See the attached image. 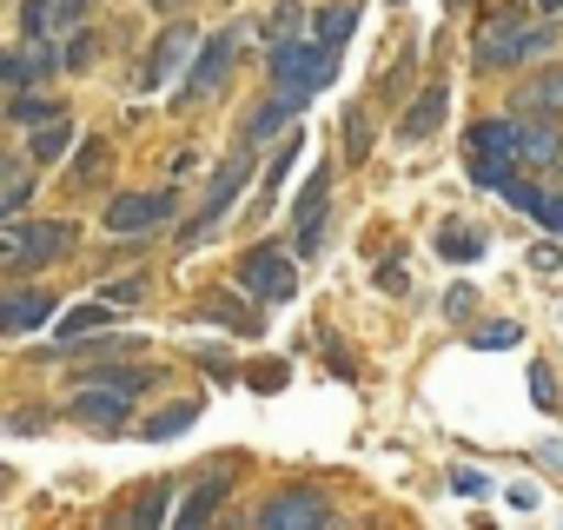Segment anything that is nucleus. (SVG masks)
I'll list each match as a JSON object with an SVG mask.
<instances>
[{
	"mask_svg": "<svg viewBox=\"0 0 563 530\" xmlns=\"http://www.w3.org/2000/svg\"><path fill=\"white\" fill-rule=\"evenodd\" d=\"M451 490H457V497H490V471L457 464V471H451Z\"/></svg>",
	"mask_w": 563,
	"mask_h": 530,
	"instance_id": "nucleus-41",
	"label": "nucleus"
},
{
	"mask_svg": "<svg viewBox=\"0 0 563 530\" xmlns=\"http://www.w3.org/2000/svg\"><path fill=\"white\" fill-rule=\"evenodd\" d=\"M179 212V192L173 186H159V192H120V199H107V232L113 239H140V232H159L166 219Z\"/></svg>",
	"mask_w": 563,
	"mask_h": 530,
	"instance_id": "nucleus-8",
	"label": "nucleus"
},
{
	"mask_svg": "<svg viewBox=\"0 0 563 530\" xmlns=\"http://www.w3.org/2000/svg\"><path fill=\"white\" fill-rule=\"evenodd\" d=\"M265 74H272L278 93H292V100L306 107L319 87L339 80V47H325V41H312V34H306V41H299V34H292V41H272V47H265Z\"/></svg>",
	"mask_w": 563,
	"mask_h": 530,
	"instance_id": "nucleus-1",
	"label": "nucleus"
},
{
	"mask_svg": "<svg viewBox=\"0 0 563 530\" xmlns=\"http://www.w3.org/2000/svg\"><path fill=\"white\" fill-rule=\"evenodd\" d=\"M146 8H166V14H179V8H186V0H146Z\"/></svg>",
	"mask_w": 563,
	"mask_h": 530,
	"instance_id": "nucleus-49",
	"label": "nucleus"
},
{
	"mask_svg": "<svg viewBox=\"0 0 563 530\" xmlns=\"http://www.w3.org/2000/svg\"><path fill=\"white\" fill-rule=\"evenodd\" d=\"M438 258H451V265H477V258H484V232H471V225H444V232H438Z\"/></svg>",
	"mask_w": 563,
	"mask_h": 530,
	"instance_id": "nucleus-27",
	"label": "nucleus"
},
{
	"mask_svg": "<svg viewBox=\"0 0 563 530\" xmlns=\"http://www.w3.org/2000/svg\"><path fill=\"white\" fill-rule=\"evenodd\" d=\"M67 153H74V120H67V113L27 133V159H34V166H60Z\"/></svg>",
	"mask_w": 563,
	"mask_h": 530,
	"instance_id": "nucleus-19",
	"label": "nucleus"
},
{
	"mask_svg": "<svg viewBox=\"0 0 563 530\" xmlns=\"http://www.w3.org/2000/svg\"><path fill=\"white\" fill-rule=\"evenodd\" d=\"M464 146H471V159H510V166H523V126H510V120H477Z\"/></svg>",
	"mask_w": 563,
	"mask_h": 530,
	"instance_id": "nucleus-15",
	"label": "nucleus"
},
{
	"mask_svg": "<svg viewBox=\"0 0 563 530\" xmlns=\"http://www.w3.org/2000/svg\"><path fill=\"white\" fill-rule=\"evenodd\" d=\"M471 306H477L471 286H451V292H444V312H451V319H471Z\"/></svg>",
	"mask_w": 563,
	"mask_h": 530,
	"instance_id": "nucleus-45",
	"label": "nucleus"
},
{
	"mask_svg": "<svg viewBox=\"0 0 563 530\" xmlns=\"http://www.w3.org/2000/svg\"><path fill=\"white\" fill-rule=\"evenodd\" d=\"M444 8H451V14H464V8H471V0H444Z\"/></svg>",
	"mask_w": 563,
	"mask_h": 530,
	"instance_id": "nucleus-51",
	"label": "nucleus"
},
{
	"mask_svg": "<svg viewBox=\"0 0 563 530\" xmlns=\"http://www.w3.org/2000/svg\"><path fill=\"white\" fill-rule=\"evenodd\" d=\"M372 153V107H352L345 113V159H365Z\"/></svg>",
	"mask_w": 563,
	"mask_h": 530,
	"instance_id": "nucleus-30",
	"label": "nucleus"
},
{
	"mask_svg": "<svg viewBox=\"0 0 563 530\" xmlns=\"http://www.w3.org/2000/svg\"><path fill=\"white\" fill-rule=\"evenodd\" d=\"M100 325H113V299L100 292L93 306H74V312H60V325H54V345H67V339H87V332H100Z\"/></svg>",
	"mask_w": 563,
	"mask_h": 530,
	"instance_id": "nucleus-21",
	"label": "nucleus"
},
{
	"mask_svg": "<svg viewBox=\"0 0 563 530\" xmlns=\"http://www.w3.org/2000/svg\"><path fill=\"white\" fill-rule=\"evenodd\" d=\"M239 286L258 299V306H286L299 292V273H292V252H278V245H252L239 258Z\"/></svg>",
	"mask_w": 563,
	"mask_h": 530,
	"instance_id": "nucleus-7",
	"label": "nucleus"
},
{
	"mask_svg": "<svg viewBox=\"0 0 563 530\" xmlns=\"http://www.w3.org/2000/svg\"><path fill=\"white\" fill-rule=\"evenodd\" d=\"M252 186V146H239L219 173H212V186H206V199H199V212L179 225V252H192V245H206L219 225H225V212H232V199Z\"/></svg>",
	"mask_w": 563,
	"mask_h": 530,
	"instance_id": "nucleus-4",
	"label": "nucleus"
},
{
	"mask_svg": "<svg viewBox=\"0 0 563 530\" xmlns=\"http://www.w3.org/2000/svg\"><path fill=\"white\" fill-rule=\"evenodd\" d=\"M543 225H550V232H556V239H563V192H556V199H550V212H543Z\"/></svg>",
	"mask_w": 563,
	"mask_h": 530,
	"instance_id": "nucleus-48",
	"label": "nucleus"
},
{
	"mask_svg": "<svg viewBox=\"0 0 563 530\" xmlns=\"http://www.w3.org/2000/svg\"><path fill=\"white\" fill-rule=\"evenodd\" d=\"M93 60H100V34L93 27H74L67 34V74H87Z\"/></svg>",
	"mask_w": 563,
	"mask_h": 530,
	"instance_id": "nucleus-29",
	"label": "nucleus"
},
{
	"mask_svg": "<svg viewBox=\"0 0 563 530\" xmlns=\"http://www.w3.org/2000/svg\"><path fill=\"white\" fill-rule=\"evenodd\" d=\"M100 166H107V140H80L74 146V186H93Z\"/></svg>",
	"mask_w": 563,
	"mask_h": 530,
	"instance_id": "nucleus-31",
	"label": "nucleus"
},
{
	"mask_svg": "<svg viewBox=\"0 0 563 530\" xmlns=\"http://www.w3.org/2000/svg\"><path fill=\"white\" fill-rule=\"evenodd\" d=\"M556 159H563V126H556L550 113H537V120L523 126V166L543 173V166H556Z\"/></svg>",
	"mask_w": 563,
	"mask_h": 530,
	"instance_id": "nucleus-16",
	"label": "nucleus"
},
{
	"mask_svg": "<svg viewBox=\"0 0 563 530\" xmlns=\"http://www.w3.org/2000/svg\"><path fill=\"white\" fill-rule=\"evenodd\" d=\"M67 107H54V100H41L34 87H21V93H8V126H21V133H34V126H47V120H60Z\"/></svg>",
	"mask_w": 563,
	"mask_h": 530,
	"instance_id": "nucleus-24",
	"label": "nucleus"
},
{
	"mask_svg": "<svg viewBox=\"0 0 563 530\" xmlns=\"http://www.w3.org/2000/svg\"><path fill=\"white\" fill-rule=\"evenodd\" d=\"M292 166H299V140L286 133V140H278V153L265 159V179H258V192H252V206H258V219L272 212V199H278V186H286V179H292Z\"/></svg>",
	"mask_w": 563,
	"mask_h": 530,
	"instance_id": "nucleus-17",
	"label": "nucleus"
},
{
	"mask_svg": "<svg viewBox=\"0 0 563 530\" xmlns=\"http://www.w3.org/2000/svg\"><path fill=\"white\" fill-rule=\"evenodd\" d=\"M378 292H391V299H405V292H411L405 258H385V265H378Z\"/></svg>",
	"mask_w": 563,
	"mask_h": 530,
	"instance_id": "nucleus-43",
	"label": "nucleus"
},
{
	"mask_svg": "<svg viewBox=\"0 0 563 530\" xmlns=\"http://www.w3.org/2000/svg\"><path fill=\"white\" fill-rule=\"evenodd\" d=\"M192 424H199V398H179V405L153 411V418L140 424V438H146V444H166V438H179V431H192Z\"/></svg>",
	"mask_w": 563,
	"mask_h": 530,
	"instance_id": "nucleus-22",
	"label": "nucleus"
},
{
	"mask_svg": "<svg viewBox=\"0 0 563 530\" xmlns=\"http://www.w3.org/2000/svg\"><path fill=\"white\" fill-rule=\"evenodd\" d=\"M286 378H292L286 358H258V365H245V385H252V391H286Z\"/></svg>",
	"mask_w": 563,
	"mask_h": 530,
	"instance_id": "nucleus-32",
	"label": "nucleus"
},
{
	"mask_svg": "<svg viewBox=\"0 0 563 530\" xmlns=\"http://www.w3.org/2000/svg\"><path fill=\"white\" fill-rule=\"evenodd\" d=\"M225 490H232V484L206 477V484H199V490H192V497L173 510V523H206V517H219V510H225Z\"/></svg>",
	"mask_w": 563,
	"mask_h": 530,
	"instance_id": "nucleus-25",
	"label": "nucleus"
},
{
	"mask_svg": "<svg viewBox=\"0 0 563 530\" xmlns=\"http://www.w3.org/2000/svg\"><path fill=\"white\" fill-rule=\"evenodd\" d=\"M556 107H563V67L556 74H537L523 87V100H517V113H556Z\"/></svg>",
	"mask_w": 563,
	"mask_h": 530,
	"instance_id": "nucleus-28",
	"label": "nucleus"
},
{
	"mask_svg": "<svg viewBox=\"0 0 563 530\" xmlns=\"http://www.w3.org/2000/svg\"><path fill=\"white\" fill-rule=\"evenodd\" d=\"M299 14H306V0H278V8H272V41H292Z\"/></svg>",
	"mask_w": 563,
	"mask_h": 530,
	"instance_id": "nucleus-40",
	"label": "nucleus"
},
{
	"mask_svg": "<svg viewBox=\"0 0 563 530\" xmlns=\"http://www.w3.org/2000/svg\"><path fill=\"white\" fill-rule=\"evenodd\" d=\"M100 8V0H54V34H74V27H87V14Z\"/></svg>",
	"mask_w": 563,
	"mask_h": 530,
	"instance_id": "nucleus-35",
	"label": "nucleus"
},
{
	"mask_svg": "<svg viewBox=\"0 0 563 530\" xmlns=\"http://www.w3.org/2000/svg\"><path fill=\"white\" fill-rule=\"evenodd\" d=\"M391 8H398V0H391Z\"/></svg>",
	"mask_w": 563,
	"mask_h": 530,
	"instance_id": "nucleus-52",
	"label": "nucleus"
},
{
	"mask_svg": "<svg viewBox=\"0 0 563 530\" xmlns=\"http://www.w3.org/2000/svg\"><path fill=\"white\" fill-rule=\"evenodd\" d=\"M319 352H325V365H332V378H345V385L358 378V365H352V352H345V345H339L332 332H319Z\"/></svg>",
	"mask_w": 563,
	"mask_h": 530,
	"instance_id": "nucleus-38",
	"label": "nucleus"
},
{
	"mask_svg": "<svg viewBox=\"0 0 563 530\" xmlns=\"http://www.w3.org/2000/svg\"><path fill=\"white\" fill-rule=\"evenodd\" d=\"M504 504H510V510H530V504H537V484H510Z\"/></svg>",
	"mask_w": 563,
	"mask_h": 530,
	"instance_id": "nucleus-46",
	"label": "nucleus"
},
{
	"mask_svg": "<svg viewBox=\"0 0 563 530\" xmlns=\"http://www.w3.org/2000/svg\"><path fill=\"white\" fill-rule=\"evenodd\" d=\"M550 41H556V27H530L523 14H484L477 47H471V67H484V74H510V67H523V60H543Z\"/></svg>",
	"mask_w": 563,
	"mask_h": 530,
	"instance_id": "nucleus-2",
	"label": "nucleus"
},
{
	"mask_svg": "<svg viewBox=\"0 0 563 530\" xmlns=\"http://www.w3.org/2000/svg\"><path fill=\"white\" fill-rule=\"evenodd\" d=\"M523 8H537V0H484V14H523Z\"/></svg>",
	"mask_w": 563,
	"mask_h": 530,
	"instance_id": "nucleus-47",
	"label": "nucleus"
},
{
	"mask_svg": "<svg viewBox=\"0 0 563 530\" xmlns=\"http://www.w3.org/2000/svg\"><path fill=\"white\" fill-rule=\"evenodd\" d=\"M556 265H563V245H556V239H537V245H530V273H537V279H550Z\"/></svg>",
	"mask_w": 563,
	"mask_h": 530,
	"instance_id": "nucleus-42",
	"label": "nucleus"
},
{
	"mask_svg": "<svg viewBox=\"0 0 563 530\" xmlns=\"http://www.w3.org/2000/svg\"><path fill=\"white\" fill-rule=\"evenodd\" d=\"M504 199H510L517 212H530V219H543V212H550V192H543V186H530V179H510V186H504Z\"/></svg>",
	"mask_w": 563,
	"mask_h": 530,
	"instance_id": "nucleus-33",
	"label": "nucleus"
},
{
	"mask_svg": "<svg viewBox=\"0 0 563 530\" xmlns=\"http://www.w3.org/2000/svg\"><path fill=\"white\" fill-rule=\"evenodd\" d=\"M173 517V484H146L126 510H120V523H133V530H153V523H166Z\"/></svg>",
	"mask_w": 563,
	"mask_h": 530,
	"instance_id": "nucleus-23",
	"label": "nucleus"
},
{
	"mask_svg": "<svg viewBox=\"0 0 563 530\" xmlns=\"http://www.w3.org/2000/svg\"><path fill=\"white\" fill-rule=\"evenodd\" d=\"M471 345H477V352H510V345H523V325H510V319H497V325H484V332H471Z\"/></svg>",
	"mask_w": 563,
	"mask_h": 530,
	"instance_id": "nucleus-34",
	"label": "nucleus"
},
{
	"mask_svg": "<svg viewBox=\"0 0 563 530\" xmlns=\"http://www.w3.org/2000/svg\"><path fill=\"white\" fill-rule=\"evenodd\" d=\"M252 523L258 530H319V523H332V497L319 484H286V490H272L258 504Z\"/></svg>",
	"mask_w": 563,
	"mask_h": 530,
	"instance_id": "nucleus-5",
	"label": "nucleus"
},
{
	"mask_svg": "<svg viewBox=\"0 0 563 530\" xmlns=\"http://www.w3.org/2000/svg\"><path fill=\"white\" fill-rule=\"evenodd\" d=\"M54 312H60V299H54V292H34V286H14L8 299H0V332H8V339H27V332H41V325H54Z\"/></svg>",
	"mask_w": 563,
	"mask_h": 530,
	"instance_id": "nucleus-12",
	"label": "nucleus"
},
{
	"mask_svg": "<svg viewBox=\"0 0 563 530\" xmlns=\"http://www.w3.org/2000/svg\"><path fill=\"white\" fill-rule=\"evenodd\" d=\"M34 199V159H0V219L27 212Z\"/></svg>",
	"mask_w": 563,
	"mask_h": 530,
	"instance_id": "nucleus-20",
	"label": "nucleus"
},
{
	"mask_svg": "<svg viewBox=\"0 0 563 530\" xmlns=\"http://www.w3.org/2000/svg\"><path fill=\"white\" fill-rule=\"evenodd\" d=\"M245 299H252L245 286H239V292H212V299H206V312H212V319H219L225 332H239V339H252V332H265V319H258V312H252Z\"/></svg>",
	"mask_w": 563,
	"mask_h": 530,
	"instance_id": "nucleus-18",
	"label": "nucleus"
},
{
	"mask_svg": "<svg viewBox=\"0 0 563 530\" xmlns=\"http://www.w3.org/2000/svg\"><path fill=\"white\" fill-rule=\"evenodd\" d=\"M41 424H54V411H47V405H21V411L8 418V431H14V438H41Z\"/></svg>",
	"mask_w": 563,
	"mask_h": 530,
	"instance_id": "nucleus-39",
	"label": "nucleus"
},
{
	"mask_svg": "<svg viewBox=\"0 0 563 530\" xmlns=\"http://www.w3.org/2000/svg\"><path fill=\"white\" fill-rule=\"evenodd\" d=\"M471 186L504 192V186H510V159H471Z\"/></svg>",
	"mask_w": 563,
	"mask_h": 530,
	"instance_id": "nucleus-37",
	"label": "nucleus"
},
{
	"mask_svg": "<svg viewBox=\"0 0 563 530\" xmlns=\"http://www.w3.org/2000/svg\"><path fill=\"white\" fill-rule=\"evenodd\" d=\"M60 252H74L67 219H27V212L0 219V273H34V265H47Z\"/></svg>",
	"mask_w": 563,
	"mask_h": 530,
	"instance_id": "nucleus-3",
	"label": "nucleus"
},
{
	"mask_svg": "<svg viewBox=\"0 0 563 530\" xmlns=\"http://www.w3.org/2000/svg\"><path fill=\"white\" fill-rule=\"evenodd\" d=\"M239 41H245L239 27H219L212 41H199V60L186 67V87H179V113H186V107H199V100H206V93H212V87L225 80V67H232Z\"/></svg>",
	"mask_w": 563,
	"mask_h": 530,
	"instance_id": "nucleus-10",
	"label": "nucleus"
},
{
	"mask_svg": "<svg viewBox=\"0 0 563 530\" xmlns=\"http://www.w3.org/2000/svg\"><path fill=\"white\" fill-rule=\"evenodd\" d=\"M107 299H113V306H140V299H146V273H133V279H120V286H107Z\"/></svg>",
	"mask_w": 563,
	"mask_h": 530,
	"instance_id": "nucleus-44",
	"label": "nucleus"
},
{
	"mask_svg": "<svg viewBox=\"0 0 563 530\" xmlns=\"http://www.w3.org/2000/svg\"><path fill=\"white\" fill-rule=\"evenodd\" d=\"M537 14H563V0H537Z\"/></svg>",
	"mask_w": 563,
	"mask_h": 530,
	"instance_id": "nucleus-50",
	"label": "nucleus"
},
{
	"mask_svg": "<svg viewBox=\"0 0 563 530\" xmlns=\"http://www.w3.org/2000/svg\"><path fill=\"white\" fill-rule=\"evenodd\" d=\"M530 405H543V411H556V372H550L543 358H530Z\"/></svg>",
	"mask_w": 563,
	"mask_h": 530,
	"instance_id": "nucleus-36",
	"label": "nucleus"
},
{
	"mask_svg": "<svg viewBox=\"0 0 563 530\" xmlns=\"http://www.w3.org/2000/svg\"><path fill=\"white\" fill-rule=\"evenodd\" d=\"M126 391H113V385H80L74 398H67V418L74 424H87V431H100V438H120L126 431Z\"/></svg>",
	"mask_w": 563,
	"mask_h": 530,
	"instance_id": "nucleus-11",
	"label": "nucleus"
},
{
	"mask_svg": "<svg viewBox=\"0 0 563 530\" xmlns=\"http://www.w3.org/2000/svg\"><path fill=\"white\" fill-rule=\"evenodd\" d=\"M67 67V47H60V34H47V41H21V47H8L0 54V80H8V93H21V87H41V80H54Z\"/></svg>",
	"mask_w": 563,
	"mask_h": 530,
	"instance_id": "nucleus-9",
	"label": "nucleus"
},
{
	"mask_svg": "<svg viewBox=\"0 0 563 530\" xmlns=\"http://www.w3.org/2000/svg\"><path fill=\"white\" fill-rule=\"evenodd\" d=\"M192 60H199V27H192V21H166V27H159V41H153V47H146V60H140V87H146V93H159V87H166V80H179Z\"/></svg>",
	"mask_w": 563,
	"mask_h": 530,
	"instance_id": "nucleus-6",
	"label": "nucleus"
},
{
	"mask_svg": "<svg viewBox=\"0 0 563 530\" xmlns=\"http://www.w3.org/2000/svg\"><path fill=\"white\" fill-rule=\"evenodd\" d=\"M292 113H299V100L292 93H278V100H258L252 107V120H245V133H239V146H265V140H286L292 133Z\"/></svg>",
	"mask_w": 563,
	"mask_h": 530,
	"instance_id": "nucleus-13",
	"label": "nucleus"
},
{
	"mask_svg": "<svg viewBox=\"0 0 563 530\" xmlns=\"http://www.w3.org/2000/svg\"><path fill=\"white\" fill-rule=\"evenodd\" d=\"M352 27H358V8H352V0H332V8L312 21V41H325V47H345V41H352Z\"/></svg>",
	"mask_w": 563,
	"mask_h": 530,
	"instance_id": "nucleus-26",
	"label": "nucleus"
},
{
	"mask_svg": "<svg viewBox=\"0 0 563 530\" xmlns=\"http://www.w3.org/2000/svg\"><path fill=\"white\" fill-rule=\"evenodd\" d=\"M444 113H451V93H444V80H431V87H424V93L405 107V120H398V140H411V146H418V140H431V133L444 126Z\"/></svg>",
	"mask_w": 563,
	"mask_h": 530,
	"instance_id": "nucleus-14",
	"label": "nucleus"
}]
</instances>
